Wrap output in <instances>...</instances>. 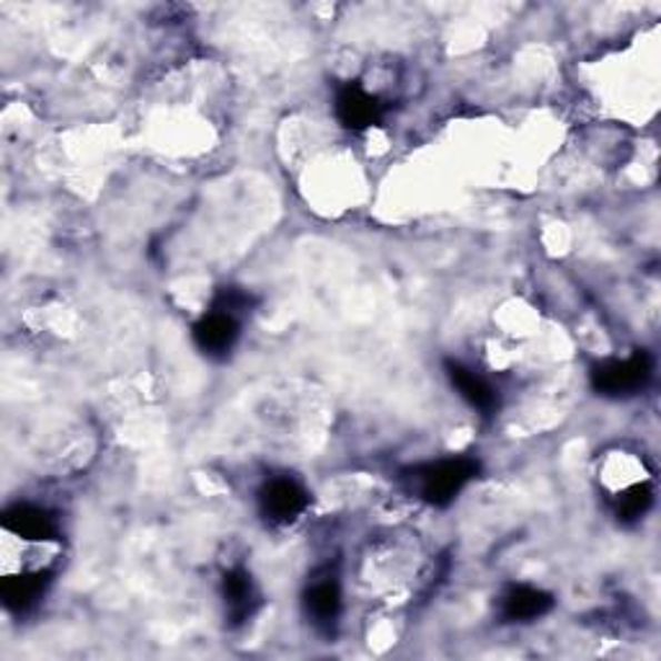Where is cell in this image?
I'll use <instances>...</instances> for the list:
<instances>
[{
	"instance_id": "cell-6",
	"label": "cell",
	"mask_w": 661,
	"mask_h": 661,
	"mask_svg": "<svg viewBox=\"0 0 661 661\" xmlns=\"http://www.w3.org/2000/svg\"><path fill=\"white\" fill-rule=\"evenodd\" d=\"M448 378L452 382V388L460 393V398L481 413H491L499 405L497 388H493L485 378L478 375L475 370L465 368V364L448 362Z\"/></svg>"
},
{
	"instance_id": "cell-3",
	"label": "cell",
	"mask_w": 661,
	"mask_h": 661,
	"mask_svg": "<svg viewBox=\"0 0 661 661\" xmlns=\"http://www.w3.org/2000/svg\"><path fill=\"white\" fill-rule=\"evenodd\" d=\"M259 504L272 524H290L308 509V491L292 478H272L261 489Z\"/></svg>"
},
{
	"instance_id": "cell-8",
	"label": "cell",
	"mask_w": 661,
	"mask_h": 661,
	"mask_svg": "<svg viewBox=\"0 0 661 661\" xmlns=\"http://www.w3.org/2000/svg\"><path fill=\"white\" fill-rule=\"evenodd\" d=\"M222 602H226V610L233 623H243V620L253 615L259 594L249 571L233 569L226 573V579H222Z\"/></svg>"
},
{
	"instance_id": "cell-7",
	"label": "cell",
	"mask_w": 661,
	"mask_h": 661,
	"mask_svg": "<svg viewBox=\"0 0 661 661\" xmlns=\"http://www.w3.org/2000/svg\"><path fill=\"white\" fill-rule=\"evenodd\" d=\"M337 114L352 130H364V127L378 124L382 107L375 96L364 91L362 86H347L337 99Z\"/></svg>"
},
{
	"instance_id": "cell-10",
	"label": "cell",
	"mask_w": 661,
	"mask_h": 661,
	"mask_svg": "<svg viewBox=\"0 0 661 661\" xmlns=\"http://www.w3.org/2000/svg\"><path fill=\"white\" fill-rule=\"evenodd\" d=\"M6 528L21 535V540H37V543H50L58 535V524L44 509L39 507H16L6 514Z\"/></svg>"
},
{
	"instance_id": "cell-5",
	"label": "cell",
	"mask_w": 661,
	"mask_h": 661,
	"mask_svg": "<svg viewBox=\"0 0 661 661\" xmlns=\"http://www.w3.org/2000/svg\"><path fill=\"white\" fill-rule=\"evenodd\" d=\"M553 608V597L530 584H517L501 597V615L509 623H530Z\"/></svg>"
},
{
	"instance_id": "cell-1",
	"label": "cell",
	"mask_w": 661,
	"mask_h": 661,
	"mask_svg": "<svg viewBox=\"0 0 661 661\" xmlns=\"http://www.w3.org/2000/svg\"><path fill=\"white\" fill-rule=\"evenodd\" d=\"M478 463L471 458H455V460H440V463L427 465L419 473V493L434 507H448L460 491L465 489L468 481L475 475Z\"/></svg>"
},
{
	"instance_id": "cell-11",
	"label": "cell",
	"mask_w": 661,
	"mask_h": 661,
	"mask_svg": "<svg viewBox=\"0 0 661 661\" xmlns=\"http://www.w3.org/2000/svg\"><path fill=\"white\" fill-rule=\"evenodd\" d=\"M649 507H651V493L647 489H641V485H635V489L625 491L623 497L618 499V517H623V520H639V517L647 514Z\"/></svg>"
},
{
	"instance_id": "cell-2",
	"label": "cell",
	"mask_w": 661,
	"mask_h": 661,
	"mask_svg": "<svg viewBox=\"0 0 661 661\" xmlns=\"http://www.w3.org/2000/svg\"><path fill=\"white\" fill-rule=\"evenodd\" d=\"M654 375V362L647 352H635L625 360H608L592 372L594 388L602 395H633L647 388Z\"/></svg>"
},
{
	"instance_id": "cell-9",
	"label": "cell",
	"mask_w": 661,
	"mask_h": 661,
	"mask_svg": "<svg viewBox=\"0 0 661 661\" xmlns=\"http://www.w3.org/2000/svg\"><path fill=\"white\" fill-rule=\"evenodd\" d=\"M306 608H308V615L313 618L316 625L329 628L331 623H337V618L341 612L339 579L331 577V573H326V577L316 579L313 584H310L308 594H306Z\"/></svg>"
},
{
	"instance_id": "cell-4",
	"label": "cell",
	"mask_w": 661,
	"mask_h": 661,
	"mask_svg": "<svg viewBox=\"0 0 661 661\" xmlns=\"http://www.w3.org/2000/svg\"><path fill=\"white\" fill-rule=\"evenodd\" d=\"M238 337H241L238 316L220 308H212L210 313L194 326V344L199 347V352H204L207 357L230 354L233 352Z\"/></svg>"
}]
</instances>
